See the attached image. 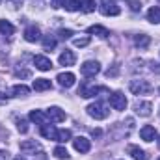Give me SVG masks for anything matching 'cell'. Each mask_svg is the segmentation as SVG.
Here are the masks:
<instances>
[{
  "label": "cell",
  "mask_w": 160,
  "mask_h": 160,
  "mask_svg": "<svg viewBox=\"0 0 160 160\" xmlns=\"http://www.w3.org/2000/svg\"><path fill=\"white\" fill-rule=\"evenodd\" d=\"M86 112H88V116H91L93 119H106L108 114H110V110H108L102 102H93V104H89V106L86 108Z\"/></svg>",
  "instance_id": "6da1fadb"
},
{
  "label": "cell",
  "mask_w": 160,
  "mask_h": 160,
  "mask_svg": "<svg viewBox=\"0 0 160 160\" xmlns=\"http://www.w3.org/2000/svg\"><path fill=\"white\" fill-rule=\"evenodd\" d=\"M101 13L106 17H116L121 13V9L114 0H101Z\"/></svg>",
  "instance_id": "7a4b0ae2"
},
{
  "label": "cell",
  "mask_w": 160,
  "mask_h": 160,
  "mask_svg": "<svg viewBox=\"0 0 160 160\" xmlns=\"http://www.w3.org/2000/svg\"><path fill=\"white\" fill-rule=\"evenodd\" d=\"M99 91H108V89H106V88H97V86H88L86 82L80 84V88H78V95L84 97V99H91V97H95Z\"/></svg>",
  "instance_id": "3957f363"
},
{
  "label": "cell",
  "mask_w": 160,
  "mask_h": 160,
  "mask_svg": "<svg viewBox=\"0 0 160 160\" xmlns=\"http://www.w3.org/2000/svg\"><path fill=\"white\" fill-rule=\"evenodd\" d=\"M101 71V65H99V62H84L82 65H80V73L86 77V78H89V77H95L97 73Z\"/></svg>",
  "instance_id": "277c9868"
},
{
  "label": "cell",
  "mask_w": 160,
  "mask_h": 160,
  "mask_svg": "<svg viewBox=\"0 0 160 160\" xmlns=\"http://www.w3.org/2000/svg\"><path fill=\"white\" fill-rule=\"evenodd\" d=\"M130 91L134 95H145L151 91V84L147 80H132L130 82Z\"/></svg>",
  "instance_id": "5b68a950"
},
{
  "label": "cell",
  "mask_w": 160,
  "mask_h": 160,
  "mask_svg": "<svg viewBox=\"0 0 160 160\" xmlns=\"http://www.w3.org/2000/svg\"><path fill=\"white\" fill-rule=\"evenodd\" d=\"M110 106L114 108V110H125L127 108V97L121 93V91H114L112 95H110Z\"/></svg>",
  "instance_id": "8992f818"
},
{
  "label": "cell",
  "mask_w": 160,
  "mask_h": 160,
  "mask_svg": "<svg viewBox=\"0 0 160 160\" xmlns=\"http://www.w3.org/2000/svg\"><path fill=\"white\" fill-rule=\"evenodd\" d=\"M151 110H153V104L149 101H138L134 104V112L138 116H142V118H149L151 116Z\"/></svg>",
  "instance_id": "52a82bcc"
},
{
  "label": "cell",
  "mask_w": 160,
  "mask_h": 160,
  "mask_svg": "<svg viewBox=\"0 0 160 160\" xmlns=\"http://www.w3.org/2000/svg\"><path fill=\"white\" fill-rule=\"evenodd\" d=\"M47 118L52 123H62V121H65V112L62 108H58V106H50L47 110Z\"/></svg>",
  "instance_id": "ba28073f"
},
{
  "label": "cell",
  "mask_w": 160,
  "mask_h": 160,
  "mask_svg": "<svg viewBox=\"0 0 160 160\" xmlns=\"http://www.w3.org/2000/svg\"><path fill=\"white\" fill-rule=\"evenodd\" d=\"M73 145H75V149L78 153H89V149H91V142L88 138H84V136H77L73 140Z\"/></svg>",
  "instance_id": "9c48e42d"
},
{
  "label": "cell",
  "mask_w": 160,
  "mask_h": 160,
  "mask_svg": "<svg viewBox=\"0 0 160 160\" xmlns=\"http://www.w3.org/2000/svg\"><path fill=\"white\" fill-rule=\"evenodd\" d=\"M24 39L28 41V43H36V41H39L41 39V30L36 26V24L28 26V28L24 30Z\"/></svg>",
  "instance_id": "30bf717a"
},
{
  "label": "cell",
  "mask_w": 160,
  "mask_h": 160,
  "mask_svg": "<svg viewBox=\"0 0 160 160\" xmlns=\"http://www.w3.org/2000/svg\"><path fill=\"white\" fill-rule=\"evenodd\" d=\"M34 65H36L39 71H50V69H52V62H50V58L41 56V54L34 58Z\"/></svg>",
  "instance_id": "8fae6325"
},
{
  "label": "cell",
  "mask_w": 160,
  "mask_h": 160,
  "mask_svg": "<svg viewBox=\"0 0 160 160\" xmlns=\"http://www.w3.org/2000/svg\"><path fill=\"white\" fill-rule=\"evenodd\" d=\"M140 136H142L143 142H153V140H157V130H155V127L145 125V127L140 128Z\"/></svg>",
  "instance_id": "7c38bea8"
},
{
  "label": "cell",
  "mask_w": 160,
  "mask_h": 160,
  "mask_svg": "<svg viewBox=\"0 0 160 160\" xmlns=\"http://www.w3.org/2000/svg\"><path fill=\"white\" fill-rule=\"evenodd\" d=\"M127 153H128L134 160H149V155H147L143 149L136 147V145H128V147H127Z\"/></svg>",
  "instance_id": "4fadbf2b"
},
{
  "label": "cell",
  "mask_w": 160,
  "mask_h": 160,
  "mask_svg": "<svg viewBox=\"0 0 160 160\" xmlns=\"http://www.w3.org/2000/svg\"><path fill=\"white\" fill-rule=\"evenodd\" d=\"M21 151L26 153V155H36L41 151V145L38 142H22L21 143Z\"/></svg>",
  "instance_id": "5bb4252c"
},
{
  "label": "cell",
  "mask_w": 160,
  "mask_h": 160,
  "mask_svg": "<svg viewBox=\"0 0 160 160\" xmlns=\"http://www.w3.org/2000/svg\"><path fill=\"white\" fill-rule=\"evenodd\" d=\"M56 80L60 82L62 88H71V86H75V75H73V73H60Z\"/></svg>",
  "instance_id": "9a60e30c"
},
{
  "label": "cell",
  "mask_w": 160,
  "mask_h": 160,
  "mask_svg": "<svg viewBox=\"0 0 160 160\" xmlns=\"http://www.w3.org/2000/svg\"><path fill=\"white\" fill-rule=\"evenodd\" d=\"M88 34H95V36H99V38H108V36H110L108 28H104V26H101V24L89 26V28H88Z\"/></svg>",
  "instance_id": "2e32d148"
},
{
  "label": "cell",
  "mask_w": 160,
  "mask_h": 160,
  "mask_svg": "<svg viewBox=\"0 0 160 160\" xmlns=\"http://www.w3.org/2000/svg\"><path fill=\"white\" fill-rule=\"evenodd\" d=\"M75 52L73 50H63L62 54H60V63L62 65H73L75 63Z\"/></svg>",
  "instance_id": "e0dca14e"
},
{
  "label": "cell",
  "mask_w": 160,
  "mask_h": 160,
  "mask_svg": "<svg viewBox=\"0 0 160 160\" xmlns=\"http://www.w3.org/2000/svg\"><path fill=\"white\" fill-rule=\"evenodd\" d=\"M56 134L58 130L52 127V125H41V136L47 138V140H56Z\"/></svg>",
  "instance_id": "ac0fdd59"
},
{
  "label": "cell",
  "mask_w": 160,
  "mask_h": 160,
  "mask_svg": "<svg viewBox=\"0 0 160 160\" xmlns=\"http://www.w3.org/2000/svg\"><path fill=\"white\" fill-rule=\"evenodd\" d=\"M32 88L36 91H47V89L52 88V84H50V80H47V78H36L34 84H32Z\"/></svg>",
  "instance_id": "d6986e66"
},
{
  "label": "cell",
  "mask_w": 160,
  "mask_h": 160,
  "mask_svg": "<svg viewBox=\"0 0 160 160\" xmlns=\"http://www.w3.org/2000/svg\"><path fill=\"white\" fill-rule=\"evenodd\" d=\"M47 114H43L41 110H32L30 112V121H34V123H38V125H45L47 123Z\"/></svg>",
  "instance_id": "ffe728a7"
},
{
  "label": "cell",
  "mask_w": 160,
  "mask_h": 160,
  "mask_svg": "<svg viewBox=\"0 0 160 160\" xmlns=\"http://www.w3.org/2000/svg\"><path fill=\"white\" fill-rule=\"evenodd\" d=\"M147 21L153 22V24H158L160 22V8L158 6H153V8L147 11Z\"/></svg>",
  "instance_id": "44dd1931"
},
{
  "label": "cell",
  "mask_w": 160,
  "mask_h": 160,
  "mask_svg": "<svg viewBox=\"0 0 160 160\" xmlns=\"http://www.w3.org/2000/svg\"><path fill=\"white\" fill-rule=\"evenodd\" d=\"M13 32H15V26L9 21H0V34L2 36H13Z\"/></svg>",
  "instance_id": "7402d4cb"
},
{
  "label": "cell",
  "mask_w": 160,
  "mask_h": 160,
  "mask_svg": "<svg viewBox=\"0 0 160 160\" xmlns=\"http://www.w3.org/2000/svg\"><path fill=\"white\" fill-rule=\"evenodd\" d=\"M149 43H151V38H149V36H145V34H140V36H136V38H134V45H136V47H140V48H145Z\"/></svg>",
  "instance_id": "603a6c76"
},
{
  "label": "cell",
  "mask_w": 160,
  "mask_h": 160,
  "mask_svg": "<svg viewBox=\"0 0 160 160\" xmlns=\"http://www.w3.org/2000/svg\"><path fill=\"white\" fill-rule=\"evenodd\" d=\"M11 91H13V95H17V97H24V95L30 93V88L24 86V84H17V86H13Z\"/></svg>",
  "instance_id": "cb8c5ba5"
},
{
  "label": "cell",
  "mask_w": 160,
  "mask_h": 160,
  "mask_svg": "<svg viewBox=\"0 0 160 160\" xmlns=\"http://www.w3.org/2000/svg\"><path fill=\"white\" fill-rule=\"evenodd\" d=\"M67 11H78L80 9V0H63L62 4Z\"/></svg>",
  "instance_id": "d4e9b609"
},
{
  "label": "cell",
  "mask_w": 160,
  "mask_h": 160,
  "mask_svg": "<svg viewBox=\"0 0 160 160\" xmlns=\"http://www.w3.org/2000/svg\"><path fill=\"white\" fill-rule=\"evenodd\" d=\"M69 140H71V130H67V128L58 130V134H56V142L65 143V142H69Z\"/></svg>",
  "instance_id": "484cf974"
},
{
  "label": "cell",
  "mask_w": 160,
  "mask_h": 160,
  "mask_svg": "<svg viewBox=\"0 0 160 160\" xmlns=\"http://www.w3.org/2000/svg\"><path fill=\"white\" fill-rule=\"evenodd\" d=\"M80 9L84 13H91L95 9V0H80Z\"/></svg>",
  "instance_id": "4316f807"
},
{
  "label": "cell",
  "mask_w": 160,
  "mask_h": 160,
  "mask_svg": "<svg viewBox=\"0 0 160 160\" xmlns=\"http://www.w3.org/2000/svg\"><path fill=\"white\" fill-rule=\"evenodd\" d=\"M54 155H56V158H60V160L69 158V153H67V149H65V147H62V145L54 149Z\"/></svg>",
  "instance_id": "83f0119b"
},
{
  "label": "cell",
  "mask_w": 160,
  "mask_h": 160,
  "mask_svg": "<svg viewBox=\"0 0 160 160\" xmlns=\"http://www.w3.org/2000/svg\"><path fill=\"white\" fill-rule=\"evenodd\" d=\"M89 41H91L89 36H86V38H77V39H73V45H75V47H88Z\"/></svg>",
  "instance_id": "f1b7e54d"
},
{
  "label": "cell",
  "mask_w": 160,
  "mask_h": 160,
  "mask_svg": "<svg viewBox=\"0 0 160 160\" xmlns=\"http://www.w3.org/2000/svg\"><path fill=\"white\" fill-rule=\"evenodd\" d=\"M17 128H19L21 134H26L28 132V123H26V119H17Z\"/></svg>",
  "instance_id": "f546056e"
},
{
  "label": "cell",
  "mask_w": 160,
  "mask_h": 160,
  "mask_svg": "<svg viewBox=\"0 0 160 160\" xmlns=\"http://www.w3.org/2000/svg\"><path fill=\"white\" fill-rule=\"evenodd\" d=\"M43 47H45L47 50H52V48L56 47V39H52V38H45V39H43Z\"/></svg>",
  "instance_id": "4dcf8cb0"
},
{
  "label": "cell",
  "mask_w": 160,
  "mask_h": 160,
  "mask_svg": "<svg viewBox=\"0 0 160 160\" xmlns=\"http://www.w3.org/2000/svg\"><path fill=\"white\" fill-rule=\"evenodd\" d=\"M127 2H128V8L132 11H140L142 9V2L140 0H127Z\"/></svg>",
  "instance_id": "1f68e13d"
},
{
  "label": "cell",
  "mask_w": 160,
  "mask_h": 160,
  "mask_svg": "<svg viewBox=\"0 0 160 160\" xmlns=\"http://www.w3.org/2000/svg\"><path fill=\"white\" fill-rule=\"evenodd\" d=\"M60 36H62L63 39H67V38L73 36V30H60Z\"/></svg>",
  "instance_id": "d6a6232c"
},
{
  "label": "cell",
  "mask_w": 160,
  "mask_h": 160,
  "mask_svg": "<svg viewBox=\"0 0 160 160\" xmlns=\"http://www.w3.org/2000/svg\"><path fill=\"white\" fill-rule=\"evenodd\" d=\"M34 160H47V155H45L43 151H39L38 155H34Z\"/></svg>",
  "instance_id": "836d02e7"
},
{
  "label": "cell",
  "mask_w": 160,
  "mask_h": 160,
  "mask_svg": "<svg viewBox=\"0 0 160 160\" xmlns=\"http://www.w3.org/2000/svg\"><path fill=\"white\" fill-rule=\"evenodd\" d=\"M101 134H102V132H101L99 128H93V130H91V136H93V138H99Z\"/></svg>",
  "instance_id": "e575fe53"
},
{
  "label": "cell",
  "mask_w": 160,
  "mask_h": 160,
  "mask_svg": "<svg viewBox=\"0 0 160 160\" xmlns=\"http://www.w3.org/2000/svg\"><path fill=\"white\" fill-rule=\"evenodd\" d=\"M9 4H11V8H19V6L22 4V0H11Z\"/></svg>",
  "instance_id": "d590c367"
},
{
  "label": "cell",
  "mask_w": 160,
  "mask_h": 160,
  "mask_svg": "<svg viewBox=\"0 0 160 160\" xmlns=\"http://www.w3.org/2000/svg\"><path fill=\"white\" fill-rule=\"evenodd\" d=\"M63 0H52V8H62Z\"/></svg>",
  "instance_id": "8d00e7d4"
},
{
  "label": "cell",
  "mask_w": 160,
  "mask_h": 160,
  "mask_svg": "<svg viewBox=\"0 0 160 160\" xmlns=\"http://www.w3.org/2000/svg\"><path fill=\"white\" fill-rule=\"evenodd\" d=\"M13 160H26V158H24V157H15Z\"/></svg>",
  "instance_id": "74e56055"
},
{
  "label": "cell",
  "mask_w": 160,
  "mask_h": 160,
  "mask_svg": "<svg viewBox=\"0 0 160 160\" xmlns=\"http://www.w3.org/2000/svg\"><path fill=\"white\" fill-rule=\"evenodd\" d=\"M157 143H158V149H160V136H158V140H157Z\"/></svg>",
  "instance_id": "f35d334b"
},
{
  "label": "cell",
  "mask_w": 160,
  "mask_h": 160,
  "mask_svg": "<svg viewBox=\"0 0 160 160\" xmlns=\"http://www.w3.org/2000/svg\"><path fill=\"white\" fill-rule=\"evenodd\" d=\"M158 93H160V88H158Z\"/></svg>",
  "instance_id": "ab89813d"
},
{
  "label": "cell",
  "mask_w": 160,
  "mask_h": 160,
  "mask_svg": "<svg viewBox=\"0 0 160 160\" xmlns=\"http://www.w3.org/2000/svg\"><path fill=\"white\" fill-rule=\"evenodd\" d=\"M158 2H160V0H158Z\"/></svg>",
  "instance_id": "60d3db41"
},
{
  "label": "cell",
  "mask_w": 160,
  "mask_h": 160,
  "mask_svg": "<svg viewBox=\"0 0 160 160\" xmlns=\"http://www.w3.org/2000/svg\"><path fill=\"white\" fill-rule=\"evenodd\" d=\"M158 160H160V158H158Z\"/></svg>",
  "instance_id": "b9f144b4"
}]
</instances>
